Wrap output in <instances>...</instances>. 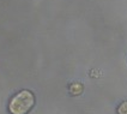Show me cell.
Returning a JSON list of instances; mask_svg holds the SVG:
<instances>
[{"mask_svg": "<svg viewBox=\"0 0 127 114\" xmlns=\"http://www.w3.org/2000/svg\"><path fill=\"white\" fill-rule=\"evenodd\" d=\"M68 90H70V94L71 95H73V96H77V95H80V94L83 93V90H84V86L82 83H72L68 88Z\"/></svg>", "mask_w": 127, "mask_h": 114, "instance_id": "cell-2", "label": "cell"}, {"mask_svg": "<svg viewBox=\"0 0 127 114\" xmlns=\"http://www.w3.org/2000/svg\"><path fill=\"white\" fill-rule=\"evenodd\" d=\"M118 114H127V101L122 102L118 107Z\"/></svg>", "mask_w": 127, "mask_h": 114, "instance_id": "cell-3", "label": "cell"}, {"mask_svg": "<svg viewBox=\"0 0 127 114\" xmlns=\"http://www.w3.org/2000/svg\"><path fill=\"white\" fill-rule=\"evenodd\" d=\"M35 105V96L29 90H22L16 94L8 103L11 114H27Z\"/></svg>", "mask_w": 127, "mask_h": 114, "instance_id": "cell-1", "label": "cell"}]
</instances>
